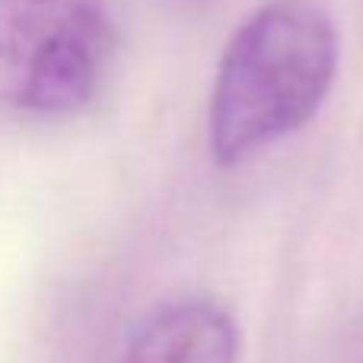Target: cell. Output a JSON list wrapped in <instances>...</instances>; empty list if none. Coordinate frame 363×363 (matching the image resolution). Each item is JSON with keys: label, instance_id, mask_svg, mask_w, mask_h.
Listing matches in <instances>:
<instances>
[{"label": "cell", "instance_id": "7a4b0ae2", "mask_svg": "<svg viewBox=\"0 0 363 363\" xmlns=\"http://www.w3.org/2000/svg\"><path fill=\"white\" fill-rule=\"evenodd\" d=\"M115 57L108 0H0V108L64 118L99 96Z\"/></svg>", "mask_w": 363, "mask_h": 363}, {"label": "cell", "instance_id": "6da1fadb", "mask_svg": "<svg viewBox=\"0 0 363 363\" xmlns=\"http://www.w3.org/2000/svg\"><path fill=\"white\" fill-rule=\"evenodd\" d=\"M338 70V29L319 0H268L230 35L217 64L207 144L236 166L300 131Z\"/></svg>", "mask_w": 363, "mask_h": 363}, {"label": "cell", "instance_id": "3957f363", "mask_svg": "<svg viewBox=\"0 0 363 363\" xmlns=\"http://www.w3.org/2000/svg\"><path fill=\"white\" fill-rule=\"evenodd\" d=\"M242 332L213 296H172L140 315L115 363H239Z\"/></svg>", "mask_w": 363, "mask_h": 363}]
</instances>
